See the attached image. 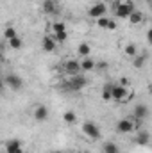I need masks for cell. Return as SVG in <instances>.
Segmentation results:
<instances>
[{
  "label": "cell",
  "mask_w": 152,
  "mask_h": 153,
  "mask_svg": "<svg viewBox=\"0 0 152 153\" xmlns=\"http://www.w3.org/2000/svg\"><path fill=\"white\" fill-rule=\"evenodd\" d=\"M32 116H34V119H36L38 123H45V121L48 119V116H50V111H48L47 105H43V103H36Z\"/></svg>",
  "instance_id": "8fae6325"
},
{
  "label": "cell",
  "mask_w": 152,
  "mask_h": 153,
  "mask_svg": "<svg viewBox=\"0 0 152 153\" xmlns=\"http://www.w3.org/2000/svg\"><path fill=\"white\" fill-rule=\"evenodd\" d=\"M116 27H118V23L114 22V18L109 20V27H108V30H116Z\"/></svg>",
  "instance_id": "4316f807"
},
{
  "label": "cell",
  "mask_w": 152,
  "mask_h": 153,
  "mask_svg": "<svg viewBox=\"0 0 152 153\" xmlns=\"http://www.w3.org/2000/svg\"><path fill=\"white\" fill-rule=\"evenodd\" d=\"M104 2H108V4H114L116 0H104Z\"/></svg>",
  "instance_id": "f1b7e54d"
},
{
  "label": "cell",
  "mask_w": 152,
  "mask_h": 153,
  "mask_svg": "<svg viewBox=\"0 0 152 153\" xmlns=\"http://www.w3.org/2000/svg\"><path fill=\"white\" fill-rule=\"evenodd\" d=\"M88 84H90V80H88V76H84V75L68 76V80L63 84V89L68 91V93H79V91H82Z\"/></svg>",
  "instance_id": "7a4b0ae2"
},
{
  "label": "cell",
  "mask_w": 152,
  "mask_h": 153,
  "mask_svg": "<svg viewBox=\"0 0 152 153\" xmlns=\"http://www.w3.org/2000/svg\"><path fill=\"white\" fill-rule=\"evenodd\" d=\"M63 119H65V123H68V125H74L77 121V116L74 111H66L65 114H63Z\"/></svg>",
  "instance_id": "7402d4cb"
},
{
  "label": "cell",
  "mask_w": 152,
  "mask_h": 153,
  "mask_svg": "<svg viewBox=\"0 0 152 153\" xmlns=\"http://www.w3.org/2000/svg\"><path fill=\"white\" fill-rule=\"evenodd\" d=\"M82 132H84V135H86L88 139H91V141H99V139H100V128H99L93 121H86V123L82 125Z\"/></svg>",
  "instance_id": "8992f818"
},
{
  "label": "cell",
  "mask_w": 152,
  "mask_h": 153,
  "mask_svg": "<svg viewBox=\"0 0 152 153\" xmlns=\"http://www.w3.org/2000/svg\"><path fill=\"white\" fill-rule=\"evenodd\" d=\"M95 66H97V62H95L91 57H82V61H81V68H82L84 73H86V71H91Z\"/></svg>",
  "instance_id": "2e32d148"
},
{
  "label": "cell",
  "mask_w": 152,
  "mask_h": 153,
  "mask_svg": "<svg viewBox=\"0 0 152 153\" xmlns=\"http://www.w3.org/2000/svg\"><path fill=\"white\" fill-rule=\"evenodd\" d=\"M134 128H136V121L132 117H122L116 123V132L118 134H131Z\"/></svg>",
  "instance_id": "52a82bcc"
},
{
  "label": "cell",
  "mask_w": 152,
  "mask_h": 153,
  "mask_svg": "<svg viewBox=\"0 0 152 153\" xmlns=\"http://www.w3.org/2000/svg\"><path fill=\"white\" fill-rule=\"evenodd\" d=\"M113 82H108V84H104V87H102V98L104 100H111V94H113Z\"/></svg>",
  "instance_id": "e0dca14e"
},
{
  "label": "cell",
  "mask_w": 152,
  "mask_h": 153,
  "mask_svg": "<svg viewBox=\"0 0 152 153\" xmlns=\"http://www.w3.org/2000/svg\"><path fill=\"white\" fill-rule=\"evenodd\" d=\"M129 22H131L132 25H140V23L143 22V14H141V13H140V11L136 9V11H134V13H132V14L129 16Z\"/></svg>",
  "instance_id": "d6986e66"
},
{
  "label": "cell",
  "mask_w": 152,
  "mask_h": 153,
  "mask_svg": "<svg viewBox=\"0 0 152 153\" xmlns=\"http://www.w3.org/2000/svg\"><path fill=\"white\" fill-rule=\"evenodd\" d=\"M16 36H18V34H16V29H14V27H7V29L4 30V39H5V41H11V39L16 38Z\"/></svg>",
  "instance_id": "cb8c5ba5"
},
{
  "label": "cell",
  "mask_w": 152,
  "mask_h": 153,
  "mask_svg": "<svg viewBox=\"0 0 152 153\" xmlns=\"http://www.w3.org/2000/svg\"><path fill=\"white\" fill-rule=\"evenodd\" d=\"M90 52H91V48H90L88 43H81V45L77 46V53H79L81 57H90Z\"/></svg>",
  "instance_id": "ac0fdd59"
},
{
  "label": "cell",
  "mask_w": 152,
  "mask_h": 153,
  "mask_svg": "<svg viewBox=\"0 0 152 153\" xmlns=\"http://www.w3.org/2000/svg\"><path fill=\"white\" fill-rule=\"evenodd\" d=\"M7 43H9V46H11L13 50H20V48L23 46V41L18 38V36H16V38H13L11 41H7Z\"/></svg>",
  "instance_id": "d4e9b609"
},
{
  "label": "cell",
  "mask_w": 152,
  "mask_h": 153,
  "mask_svg": "<svg viewBox=\"0 0 152 153\" xmlns=\"http://www.w3.org/2000/svg\"><path fill=\"white\" fill-rule=\"evenodd\" d=\"M147 41H149V45L152 46V29H149V30H147Z\"/></svg>",
  "instance_id": "83f0119b"
},
{
  "label": "cell",
  "mask_w": 152,
  "mask_h": 153,
  "mask_svg": "<svg viewBox=\"0 0 152 153\" xmlns=\"http://www.w3.org/2000/svg\"><path fill=\"white\" fill-rule=\"evenodd\" d=\"M136 123H141V121H145L147 117H149V107L147 105H143V103H138V105H134V109H132V116H131Z\"/></svg>",
  "instance_id": "30bf717a"
},
{
  "label": "cell",
  "mask_w": 152,
  "mask_h": 153,
  "mask_svg": "<svg viewBox=\"0 0 152 153\" xmlns=\"http://www.w3.org/2000/svg\"><path fill=\"white\" fill-rule=\"evenodd\" d=\"M109 20H111V18H108V16H102V18H99V20H97V27H99V29H104V30H108V27H109Z\"/></svg>",
  "instance_id": "484cf974"
},
{
  "label": "cell",
  "mask_w": 152,
  "mask_h": 153,
  "mask_svg": "<svg viewBox=\"0 0 152 153\" xmlns=\"http://www.w3.org/2000/svg\"><path fill=\"white\" fill-rule=\"evenodd\" d=\"M145 61H147V55H145V53H143V55H136V57H134L132 66H134L136 70H140V68H143V66H145Z\"/></svg>",
  "instance_id": "44dd1931"
},
{
  "label": "cell",
  "mask_w": 152,
  "mask_h": 153,
  "mask_svg": "<svg viewBox=\"0 0 152 153\" xmlns=\"http://www.w3.org/2000/svg\"><path fill=\"white\" fill-rule=\"evenodd\" d=\"M4 153H5V152H4Z\"/></svg>",
  "instance_id": "4dcf8cb0"
},
{
  "label": "cell",
  "mask_w": 152,
  "mask_h": 153,
  "mask_svg": "<svg viewBox=\"0 0 152 153\" xmlns=\"http://www.w3.org/2000/svg\"><path fill=\"white\" fill-rule=\"evenodd\" d=\"M145 2H149V4H152V0H145Z\"/></svg>",
  "instance_id": "f546056e"
},
{
  "label": "cell",
  "mask_w": 152,
  "mask_h": 153,
  "mask_svg": "<svg viewBox=\"0 0 152 153\" xmlns=\"http://www.w3.org/2000/svg\"><path fill=\"white\" fill-rule=\"evenodd\" d=\"M106 11H108V5H106V2H97V4H93V5L88 9V16H90V18H95V20H99V18L106 16Z\"/></svg>",
  "instance_id": "9c48e42d"
},
{
  "label": "cell",
  "mask_w": 152,
  "mask_h": 153,
  "mask_svg": "<svg viewBox=\"0 0 152 153\" xmlns=\"http://www.w3.org/2000/svg\"><path fill=\"white\" fill-rule=\"evenodd\" d=\"M132 89L129 85H123V84H114L113 85V94H111V100L116 103H123L127 100L132 98Z\"/></svg>",
  "instance_id": "3957f363"
},
{
  "label": "cell",
  "mask_w": 152,
  "mask_h": 153,
  "mask_svg": "<svg viewBox=\"0 0 152 153\" xmlns=\"http://www.w3.org/2000/svg\"><path fill=\"white\" fill-rule=\"evenodd\" d=\"M123 53L127 55V57H131V59H134L136 55H138V48H136V45H127L125 48H123Z\"/></svg>",
  "instance_id": "ffe728a7"
},
{
  "label": "cell",
  "mask_w": 152,
  "mask_h": 153,
  "mask_svg": "<svg viewBox=\"0 0 152 153\" xmlns=\"http://www.w3.org/2000/svg\"><path fill=\"white\" fill-rule=\"evenodd\" d=\"M102 152L104 153H118V146L114 144V143H104V146H102Z\"/></svg>",
  "instance_id": "603a6c76"
},
{
  "label": "cell",
  "mask_w": 152,
  "mask_h": 153,
  "mask_svg": "<svg viewBox=\"0 0 152 153\" xmlns=\"http://www.w3.org/2000/svg\"><path fill=\"white\" fill-rule=\"evenodd\" d=\"M41 11H43L45 14H48V16L57 14V13H59V4H57V0H43Z\"/></svg>",
  "instance_id": "4fadbf2b"
},
{
  "label": "cell",
  "mask_w": 152,
  "mask_h": 153,
  "mask_svg": "<svg viewBox=\"0 0 152 153\" xmlns=\"http://www.w3.org/2000/svg\"><path fill=\"white\" fill-rule=\"evenodd\" d=\"M50 36L56 39L57 43H63V41H66V39H68V30H66L65 23L56 20V22L52 23V34H50Z\"/></svg>",
  "instance_id": "5b68a950"
},
{
  "label": "cell",
  "mask_w": 152,
  "mask_h": 153,
  "mask_svg": "<svg viewBox=\"0 0 152 153\" xmlns=\"http://www.w3.org/2000/svg\"><path fill=\"white\" fill-rule=\"evenodd\" d=\"M4 85L7 87V89H11V91H22V87H23V78L18 75V73H7V75L4 76Z\"/></svg>",
  "instance_id": "277c9868"
},
{
  "label": "cell",
  "mask_w": 152,
  "mask_h": 153,
  "mask_svg": "<svg viewBox=\"0 0 152 153\" xmlns=\"http://www.w3.org/2000/svg\"><path fill=\"white\" fill-rule=\"evenodd\" d=\"M41 48H43V52L52 53L57 48V41L52 38V36H43V39H41Z\"/></svg>",
  "instance_id": "5bb4252c"
},
{
  "label": "cell",
  "mask_w": 152,
  "mask_h": 153,
  "mask_svg": "<svg viewBox=\"0 0 152 153\" xmlns=\"http://www.w3.org/2000/svg\"><path fill=\"white\" fill-rule=\"evenodd\" d=\"M113 11H114V16L116 18H127L129 20V16L136 11V5H134V2H131V0H116L113 4Z\"/></svg>",
  "instance_id": "6da1fadb"
},
{
  "label": "cell",
  "mask_w": 152,
  "mask_h": 153,
  "mask_svg": "<svg viewBox=\"0 0 152 153\" xmlns=\"http://www.w3.org/2000/svg\"><path fill=\"white\" fill-rule=\"evenodd\" d=\"M102 153H104V152H102Z\"/></svg>",
  "instance_id": "1f68e13d"
},
{
  "label": "cell",
  "mask_w": 152,
  "mask_h": 153,
  "mask_svg": "<svg viewBox=\"0 0 152 153\" xmlns=\"http://www.w3.org/2000/svg\"><path fill=\"white\" fill-rule=\"evenodd\" d=\"M134 143H136L138 146H149V144H150V134L145 132V130H140V132L136 134V137H134Z\"/></svg>",
  "instance_id": "9a60e30c"
},
{
  "label": "cell",
  "mask_w": 152,
  "mask_h": 153,
  "mask_svg": "<svg viewBox=\"0 0 152 153\" xmlns=\"http://www.w3.org/2000/svg\"><path fill=\"white\" fill-rule=\"evenodd\" d=\"M4 152L5 153H23V144L20 139H9L4 144Z\"/></svg>",
  "instance_id": "7c38bea8"
},
{
  "label": "cell",
  "mask_w": 152,
  "mask_h": 153,
  "mask_svg": "<svg viewBox=\"0 0 152 153\" xmlns=\"http://www.w3.org/2000/svg\"><path fill=\"white\" fill-rule=\"evenodd\" d=\"M63 70H65V73H66L68 76L81 75V71H82V68H81V61H77V59H68V61H65Z\"/></svg>",
  "instance_id": "ba28073f"
}]
</instances>
